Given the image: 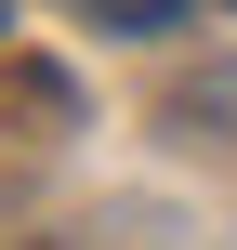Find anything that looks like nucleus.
Segmentation results:
<instances>
[{"label":"nucleus","mask_w":237,"mask_h":250,"mask_svg":"<svg viewBox=\"0 0 237 250\" xmlns=\"http://www.w3.org/2000/svg\"><path fill=\"white\" fill-rule=\"evenodd\" d=\"M92 13H106V26H132V40H145V26H185V0H92Z\"/></svg>","instance_id":"obj_1"},{"label":"nucleus","mask_w":237,"mask_h":250,"mask_svg":"<svg viewBox=\"0 0 237 250\" xmlns=\"http://www.w3.org/2000/svg\"><path fill=\"white\" fill-rule=\"evenodd\" d=\"M0 26H13V0H0Z\"/></svg>","instance_id":"obj_2"}]
</instances>
